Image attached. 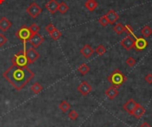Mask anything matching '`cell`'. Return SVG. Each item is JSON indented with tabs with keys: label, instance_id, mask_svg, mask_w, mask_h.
<instances>
[{
	"label": "cell",
	"instance_id": "obj_1",
	"mask_svg": "<svg viewBox=\"0 0 152 127\" xmlns=\"http://www.w3.org/2000/svg\"><path fill=\"white\" fill-rule=\"evenodd\" d=\"M3 77L16 90L20 91L34 78L35 74L28 67H20L12 64L4 72Z\"/></svg>",
	"mask_w": 152,
	"mask_h": 127
},
{
	"label": "cell",
	"instance_id": "obj_2",
	"mask_svg": "<svg viewBox=\"0 0 152 127\" xmlns=\"http://www.w3.org/2000/svg\"><path fill=\"white\" fill-rule=\"evenodd\" d=\"M108 81L111 84L112 86L118 88L122 86V84L126 81V77L120 69H115L114 71L108 77Z\"/></svg>",
	"mask_w": 152,
	"mask_h": 127
},
{
	"label": "cell",
	"instance_id": "obj_3",
	"mask_svg": "<svg viewBox=\"0 0 152 127\" xmlns=\"http://www.w3.org/2000/svg\"><path fill=\"white\" fill-rule=\"evenodd\" d=\"M12 62L13 65H16V66L27 67V65L29 64V61H28L26 56V51L21 50L19 52L15 54V56L12 58Z\"/></svg>",
	"mask_w": 152,
	"mask_h": 127
},
{
	"label": "cell",
	"instance_id": "obj_4",
	"mask_svg": "<svg viewBox=\"0 0 152 127\" xmlns=\"http://www.w3.org/2000/svg\"><path fill=\"white\" fill-rule=\"evenodd\" d=\"M15 36H16L17 38H19L21 41H22L25 43V42H27V41H30V39L32 37V33L30 30V27L23 25L16 31Z\"/></svg>",
	"mask_w": 152,
	"mask_h": 127
},
{
	"label": "cell",
	"instance_id": "obj_5",
	"mask_svg": "<svg viewBox=\"0 0 152 127\" xmlns=\"http://www.w3.org/2000/svg\"><path fill=\"white\" fill-rule=\"evenodd\" d=\"M26 12L31 18L36 19L39 16V14H41L42 8L38 6V4H37L36 2H33L29 6V7H27Z\"/></svg>",
	"mask_w": 152,
	"mask_h": 127
},
{
	"label": "cell",
	"instance_id": "obj_6",
	"mask_svg": "<svg viewBox=\"0 0 152 127\" xmlns=\"http://www.w3.org/2000/svg\"><path fill=\"white\" fill-rule=\"evenodd\" d=\"M134 39V43H133V48L138 51L141 52L143 51L147 46H148V41L145 39V37H137V36H133Z\"/></svg>",
	"mask_w": 152,
	"mask_h": 127
},
{
	"label": "cell",
	"instance_id": "obj_7",
	"mask_svg": "<svg viewBox=\"0 0 152 127\" xmlns=\"http://www.w3.org/2000/svg\"><path fill=\"white\" fill-rule=\"evenodd\" d=\"M26 56H27L28 61H29V64H32L36 61L38 60L39 53L37 52V51L36 50V48L30 47V48L26 50Z\"/></svg>",
	"mask_w": 152,
	"mask_h": 127
},
{
	"label": "cell",
	"instance_id": "obj_8",
	"mask_svg": "<svg viewBox=\"0 0 152 127\" xmlns=\"http://www.w3.org/2000/svg\"><path fill=\"white\" fill-rule=\"evenodd\" d=\"M77 91L83 96H86L92 92V86L86 81H83L77 86Z\"/></svg>",
	"mask_w": 152,
	"mask_h": 127
},
{
	"label": "cell",
	"instance_id": "obj_9",
	"mask_svg": "<svg viewBox=\"0 0 152 127\" xmlns=\"http://www.w3.org/2000/svg\"><path fill=\"white\" fill-rule=\"evenodd\" d=\"M133 43H134V39L131 36H127L121 40L120 45L125 50L130 51L132 48H133Z\"/></svg>",
	"mask_w": 152,
	"mask_h": 127
},
{
	"label": "cell",
	"instance_id": "obj_10",
	"mask_svg": "<svg viewBox=\"0 0 152 127\" xmlns=\"http://www.w3.org/2000/svg\"><path fill=\"white\" fill-rule=\"evenodd\" d=\"M44 41H45V38L37 33V34L32 35L31 38L30 39V43L32 45L34 48H37L39 46H41V44H43Z\"/></svg>",
	"mask_w": 152,
	"mask_h": 127
},
{
	"label": "cell",
	"instance_id": "obj_11",
	"mask_svg": "<svg viewBox=\"0 0 152 127\" xmlns=\"http://www.w3.org/2000/svg\"><path fill=\"white\" fill-rule=\"evenodd\" d=\"M105 15H106V17L108 21V24H115L119 20V15L117 14V12L115 10H112V9L109 10Z\"/></svg>",
	"mask_w": 152,
	"mask_h": 127
},
{
	"label": "cell",
	"instance_id": "obj_12",
	"mask_svg": "<svg viewBox=\"0 0 152 127\" xmlns=\"http://www.w3.org/2000/svg\"><path fill=\"white\" fill-rule=\"evenodd\" d=\"M136 106H137V102L133 100V99H130L129 101H127L125 104H124L123 108L125 111H126L128 114L132 115Z\"/></svg>",
	"mask_w": 152,
	"mask_h": 127
},
{
	"label": "cell",
	"instance_id": "obj_13",
	"mask_svg": "<svg viewBox=\"0 0 152 127\" xmlns=\"http://www.w3.org/2000/svg\"><path fill=\"white\" fill-rule=\"evenodd\" d=\"M145 112H146V109L144 108L143 106H142L141 104L139 103H137V106L135 107L133 112V116L136 118V119H141L143 115L145 114Z\"/></svg>",
	"mask_w": 152,
	"mask_h": 127
},
{
	"label": "cell",
	"instance_id": "obj_14",
	"mask_svg": "<svg viewBox=\"0 0 152 127\" xmlns=\"http://www.w3.org/2000/svg\"><path fill=\"white\" fill-rule=\"evenodd\" d=\"M58 6H59V3L57 2V0H49L46 5V8L52 14H54V13L58 11Z\"/></svg>",
	"mask_w": 152,
	"mask_h": 127
},
{
	"label": "cell",
	"instance_id": "obj_15",
	"mask_svg": "<svg viewBox=\"0 0 152 127\" xmlns=\"http://www.w3.org/2000/svg\"><path fill=\"white\" fill-rule=\"evenodd\" d=\"M119 92L117 90V88L114 86H109L106 91H105V94L106 96L109 99V100H114V99L118 95Z\"/></svg>",
	"mask_w": 152,
	"mask_h": 127
},
{
	"label": "cell",
	"instance_id": "obj_16",
	"mask_svg": "<svg viewBox=\"0 0 152 127\" xmlns=\"http://www.w3.org/2000/svg\"><path fill=\"white\" fill-rule=\"evenodd\" d=\"M12 27V21L6 17H2L0 19V30L6 32Z\"/></svg>",
	"mask_w": 152,
	"mask_h": 127
},
{
	"label": "cell",
	"instance_id": "obj_17",
	"mask_svg": "<svg viewBox=\"0 0 152 127\" xmlns=\"http://www.w3.org/2000/svg\"><path fill=\"white\" fill-rule=\"evenodd\" d=\"M80 52L85 58H89L93 54L94 50H93V48L90 45H85L84 46L81 48Z\"/></svg>",
	"mask_w": 152,
	"mask_h": 127
},
{
	"label": "cell",
	"instance_id": "obj_18",
	"mask_svg": "<svg viewBox=\"0 0 152 127\" xmlns=\"http://www.w3.org/2000/svg\"><path fill=\"white\" fill-rule=\"evenodd\" d=\"M85 7L89 12H93L98 7V2L96 0H86V2L85 3Z\"/></svg>",
	"mask_w": 152,
	"mask_h": 127
},
{
	"label": "cell",
	"instance_id": "obj_19",
	"mask_svg": "<svg viewBox=\"0 0 152 127\" xmlns=\"http://www.w3.org/2000/svg\"><path fill=\"white\" fill-rule=\"evenodd\" d=\"M77 71L82 75V76H85L86 75L89 71H90V67L87 64L83 63L81 64L78 68H77Z\"/></svg>",
	"mask_w": 152,
	"mask_h": 127
},
{
	"label": "cell",
	"instance_id": "obj_20",
	"mask_svg": "<svg viewBox=\"0 0 152 127\" xmlns=\"http://www.w3.org/2000/svg\"><path fill=\"white\" fill-rule=\"evenodd\" d=\"M114 31L118 34V35H121L123 32L126 31V28L124 26L121 22H117V23H115L114 24V28H113Z\"/></svg>",
	"mask_w": 152,
	"mask_h": 127
},
{
	"label": "cell",
	"instance_id": "obj_21",
	"mask_svg": "<svg viewBox=\"0 0 152 127\" xmlns=\"http://www.w3.org/2000/svg\"><path fill=\"white\" fill-rule=\"evenodd\" d=\"M141 33L143 37H149L152 35V29L149 25H146L141 30Z\"/></svg>",
	"mask_w": 152,
	"mask_h": 127
},
{
	"label": "cell",
	"instance_id": "obj_22",
	"mask_svg": "<svg viewBox=\"0 0 152 127\" xmlns=\"http://www.w3.org/2000/svg\"><path fill=\"white\" fill-rule=\"evenodd\" d=\"M59 108H60V109L62 111V112H64V113H66V112H68V110L70 109V108H71V106H70V104L68 103L67 101H62L61 103H60V105H59Z\"/></svg>",
	"mask_w": 152,
	"mask_h": 127
},
{
	"label": "cell",
	"instance_id": "obj_23",
	"mask_svg": "<svg viewBox=\"0 0 152 127\" xmlns=\"http://www.w3.org/2000/svg\"><path fill=\"white\" fill-rule=\"evenodd\" d=\"M42 90H43V86H41L39 83H35V84H33V86H31V91L34 93H36V94L41 92H42Z\"/></svg>",
	"mask_w": 152,
	"mask_h": 127
},
{
	"label": "cell",
	"instance_id": "obj_24",
	"mask_svg": "<svg viewBox=\"0 0 152 127\" xmlns=\"http://www.w3.org/2000/svg\"><path fill=\"white\" fill-rule=\"evenodd\" d=\"M58 11L61 13H62V14H64V13H66L68 11V6L65 2H61L58 6Z\"/></svg>",
	"mask_w": 152,
	"mask_h": 127
},
{
	"label": "cell",
	"instance_id": "obj_25",
	"mask_svg": "<svg viewBox=\"0 0 152 127\" xmlns=\"http://www.w3.org/2000/svg\"><path fill=\"white\" fill-rule=\"evenodd\" d=\"M94 51L96 52V53H97L98 55L102 56V55H103L107 52V48L103 45H99L97 47H96V49Z\"/></svg>",
	"mask_w": 152,
	"mask_h": 127
},
{
	"label": "cell",
	"instance_id": "obj_26",
	"mask_svg": "<svg viewBox=\"0 0 152 127\" xmlns=\"http://www.w3.org/2000/svg\"><path fill=\"white\" fill-rule=\"evenodd\" d=\"M51 36V37L53 39V40H59L61 37V32L60 30H58L57 29H55L51 34H49Z\"/></svg>",
	"mask_w": 152,
	"mask_h": 127
},
{
	"label": "cell",
	"instance_id": "obj_27",
	"mask_svg": "<svg viewBox=\"0 0 152 127\" xmlns=\"http://www.w3.org/2000/svg\"><path fill=\"white\" fill-rule=\"evenodd\" d=\"M30 30L32 33V35H35V34H37L39 31H40V27L36 24V23H33L30 27Z\"/></svg>",
	"mask_w": 152,
	"mask_h": 127
},
{
	"label": "cell",
	"instance_id": "obj_28",
	"mask_svg": "<svg viewBox=\"0 0 152 127\" xmlns=\"http://www.w3.org/2000/svg\"><path fill=\"white\" fill-rule=\"evenodd\" d=\"M68 115V118L71 120H77L78 117V113L76 110H70Z\"/></svg>",
	"mask_w": 152,
	"mask_h": 127
},
{
	"label": "cell",
	"instance_id": "obj_29",
	"mask_svg": "<svg viewBox=\"0 0 152 127\" xmlns=\"http://www.w3.org/2000/svg\"><path fill=\"white\" fill-rule=\"evenodd\" d=\"M98 21H99V23H100L102 27H107L108 24V21L106 15H102V17H100L99 20H98Z\"/></svg>",
	"mask_w": 152,
	"mask_h": 127
},
{
	"label": "cell",
	"instance_id": "obj_30",
	"mask_svg": "<svg viewBox=\"0 0 152 127\" xmlns=\"http://www.w3.org/2000/svg\"><path fill=\"white\" fill-rule=\"evenodd\" d=\"M126 64H127V66H129L130 68H133V67L135 66L136 61H135V59L133 58V57H128V58L126 60Z\"/></svg>",
	"mask_w": 152,
	"mask_h": 127
},
{
	"label": "cell",
	"instance_id": "obj_31",
	"mask_svg": "<svg viewBox=\"0 0 152 127\" xmlns=\"http://www.w3.org/2000/svg\"><path fill=\"white\" fill-rule=\"evenodd\" d=\"M7 41H8V39L6 38V37L4 34L0 33V47L4 46L7 43Z\"/></svg>",
	"mask_w": 152,
	"mask_h": 127
},
{
	"label": "cell",
	"instance_id": "obj_32",
	"mask_svg": "<svg viewBox=\"0 0 152 127\" xmlns=\"http://www.w3.org/2000/svg\"><path fill=\"white\" fill-rule=\"evenodd\" d=\"M55 29H56V28L54 27V25H53V23H49V24L46 27V30L49 34H51Z\"/></svg>",
	"mask_w": 152,
	"mask_h": 127
},
{
	"label": "cell",
	"instance_id": "obj_33",
	"mask_svg": "<svg viewBox=\"0 0 152 127\" xmlns=\"http://www.w3.org/2000/svg\"><path fill=\"white\" fill-rule=\"evenodd\" d=\"M125 28H126V31L128 34H132L133 36H135V34L133 33V27H132L131 25L127 24V25L125 26Z\"/></svg>",
	"mask_w": 152,
	"mask_h": 127
},
{
	"label": "cell",
	"instance_id": "obj_34",
	"mask_svg": "<svg viewBox=\"0 0 152 127\" xmlns=\"http://www.w3.org/2000/svg\"><path fill=\"white\" fill-rule=\"evenodd\" d=\"M144 80H145L146 83L151 84H152V74H151V73L147 74V75L145 76V77H144Z\"/></svg>",
	"mask_w": 152,
	"mask_h": 127
},
{
	"label": "cell",
	"instance_id": "obj_35",
	"mask_svg": "<svg viewBox=\"0 0 152 127\" xmlns=\"http://www.w3.org/2000/svg\"><path fill=\"white\" fill-rule=\"evenodd\" d=\"M139 127H151V126L149 125V124L148 122H143Z\"/></svg>",
	"mask_w": 152,
	"mask_h": 127
}]
</instances>
